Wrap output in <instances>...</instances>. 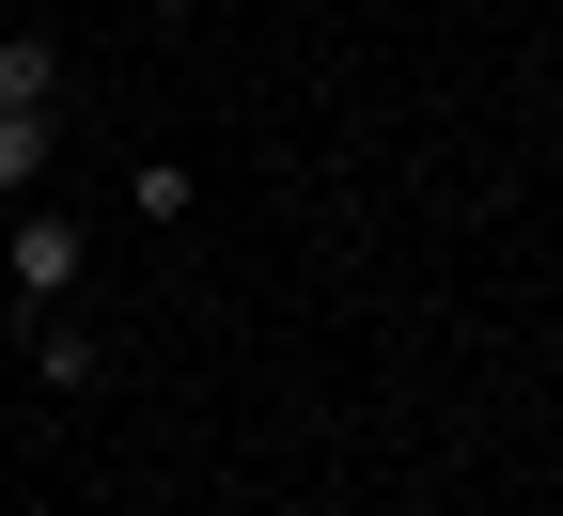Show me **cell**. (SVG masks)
<instances>
[{
	"label": "cell",
	"instance_id": "cell-1",
	"mask_svg": "<svg viewBox=\"0 0 563 516\" xmlns=\"http://www.w3.org/2000/svg\"><path fill=\"white\" fill-rule=\"evenodd\" d=\"M79 266H95V251H79V219H63V204H16V235H0V282H16L32 314H63V298H79Z\"/></svg>",
	"mask_w": 563,
	"mask_h": 516
},
{
	"label": "cell",
	"instance_id": "cell-2",
	"mask_svg": "<svg viewBox=\"0 0 563 516\" xmlns=\"http://www.w3.org/2000/svg\"><path fill=\"white\" fill-rule=\"evenodd\" d=\"M63 173V110H0V204H47Z\"/></svg>",
	"mask_w": 563,
	"mask_h": 516
},
{
	"label": "cell",
	"instance_id": "cell-3",
	"mask_svg": "<svg viewBox=\"0 0 563 516\" xmlns=\"http://www.w3.org/2000/svg\"><path fill=\"white\" fill-rule=\"evenodd\" d=\"M0 110H63V47L47 32H0Z\"/></svg>",
	"mask_w": 563,
	"mask_h": 516
},
{
	"label": "cell",
	"instance_id": "cell-4",
	"mask_svg": "<svg viewBox=\"0 0 563 516\" xmlns=\"http://www.w3.org/2000/svg\"><path fill=\"white\" fill-rule=\"evenodd\" d=\"M32 376H47V392H95V329H79V314H32Z\"/></svg>",
	"mask_w": 563,
	"mask_h": 516
},
{
	"label": "cell",
	"instance_id": "cell-5",
	"mask_svg": "<svg viewBox=\"0 0 563 516\" xmlns=\"http://www.w3.org/2000/svg\"><path fill=\"white\" fill-rule=\"evenodd\" d=\"M125 204H141V219L173 235V219H188V157H141V173H125Z\"/></svg>",
	"mask_w": 563,
	"mask_h": 516
}]
</instances>
